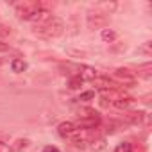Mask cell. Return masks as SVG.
<instances>
[{"label": "cell", "mask_w": 152, "mask_h": 152, "mask_svg": "<svg viewBox=\"0 0 152 152\" xmlns=\"http://www.w3.org/2000/svg\"><path fill=\"white\" fill-rule=\"evenodd\" d=\"M36 31H38L43 38H57V36H61V34L64 32V23H63L59 18L52 16L45 25L38 27Z\"/></svg>", "instance_id": "cell-1"}, {"label": "cell", "mask_w": 152, "mask_h": 152, "mask_svg": "<svg viewBox=\"0 0 152 152\" xmlns=\"http://www.w3.org/2000/svg\"><path fill=\"white\" fill-rule=\"evenodd\" d=\"M41 9L39 2H22L16 6V15L22 20H32V16Z\"/></svg>", "instance_id": "cell-2"}, {"label": "cell", "mask_w": 152, "mask_h": 152, "mask_svg": "<svg viewBox=\"0 0 152 152\" xmlns=\"http://www.w3.org/2000/svg\"><path fill=\"white\" fill-rule=\"evenodd\" d=\"M73 124L81 131H90V129H95L100 124V118H99V113H95L91 116H79L77 122H73Z\"/></svg>", "instance_id": "cell-3"}, {"label": "cell", "mask_w": 152, "mask_h": 152, "mask_svg": "<svg viewBox=\"0 0 152 152\" xmlns=\"http://www.w3.org/2000/svg\"><path fill=\"white\" fill-rule=\"evenodd\" d=\"M91 83H93L95 90H99V91H109V90L115 88V83L109 77H106V75H97Z\"/></svg>", "instance_id": "cell-4"}, {"label": "cell", "mask_w": 152, "mask_h": 152, "mask_svg": "<svg viewBox=\"0 0 152 152\" xmlns=\"http://www.w3.org/2000/svg\"><path fill=\"white\" fill-rule=\"evenodd\" d=\"M57 132H59L61 138H68V140H70L75 132H77V127H75L73 122H63V124H59Z\"/></svg>", "instance_id": "cell-5"}, {"label": "cell", "mask_w": 152, "mask_h": 152, "mask_svg": "<svg viewBox=\"0 0 152 152\" xmlns=\"http://www.w3.org/2000/svg\"><path fill=\"white\" fill-rule=\"evenodd\" d=\"M50 18H52V13H50L48 9H43V7H41V9L32 16V20H31V22H32V23H36L38 27H41V25H45Z\"/></svg>", "instance_id": "cell-6"}, {"label": "cell", "mask_w": 152, "mask_h": 152, "mask_svg": "<svg viewBox=\"0 0 152 152\" xmlns=\"http://www.w3.org/2000/svg\"><path fill=\"white\" fill-rule=\"evenodd\" d=\"M77 77L84 83V81H93L97 77V70L91 68V66H81L79 68V73H77Z\"/></svg>", "instance_id": "cell-7"}, {"label": "cell", "mask_w": 152, "mask_h": 152, "mask_svg": "<svg viewBox=\"0 0 152 152\" xmlns=\"http://www.w3.org/2000/svg\"><path fill=\"white\" fill-rule=\"evenodd\" d=\"M115 77L120 79V81H124V83H134L136 81V75L131 70H127V68H118L115 72Z\"/></svg>", "instance_id": "cell-8"}, {"label": "cell", "mask_w": 152, "mask_h": 152, "mask_svg": "<svg viewBox=\"0 0 152 152\" xmlns=\"http://www.w3.org/2000/svg\"><path fill=\"white\" fill-rule=\"evenodd\" d=\"M143 118H145L143 111H127V113H124V122H127V124H140V122H143Z\"/></svg>", "instance_id": "cell-9"}, {"label": "cell", "mask_w": 152, "mask_h": 152, "mask_svg": "<svg viewBox=\"0 0 152 152\" xmlns=\"http://www.w3.org/2000/svg\"><path fill=\"white\" fill-rule=\"evenodd\" d=\"M132 102H134V100H132L131 97H115L111 104H113L115 107H118V109H127Z\"/></svg>", "instance_id": "cell-10"}, {"label": "cell", "mask_w": 152, "mask_h": 152, "mask_svg": "<svg viewBox=\"0 0 152 152\" xmlns=\"http://www.w3.org/2000/svg\"><path fill=\"white\" fill-rule=\"evenodd\" d=\"M88 23H90V27H102V25H106V16H102V15H90V18H88Z\"/></svg>", "instance_id": "cell-11"}, {"label": "cell", "mask_w": 152, "mask_h": 152, "mask_svg": "<svg viewBox=\"0 0 152 152\" xmlns=\"http://www.w3.org/2000/svg\"><path fill=\"white\" fill-rule=\"evenodd\" d=\"M11 68H13V72L22 73V72L27 68V64H25V61H22V59H13V61H11Z\"/></svg>", "instance_id": "cell-12"}, {"label": "cell", "mask_w": 152, "mask_h": 152, "mask_svg": "<svg viewBox=\"0 0 152 152\" xmlns=\"http://www.w3.org/2000/svg\"><path fill=\"white\" fill-rule=\"evenodd\" d=\"M102 39L107 41V43H111V41L116 39V32H115L113 29H104V31H102Z\"/></svg>", "instance_id": "cell-13"}, {"label": "cell", "mask_w": 152, "mask_h": 152, "mask_svg": "<svg viewBox=\"0 0 152 152\" xmlns=\"http://www.w3.org/2000/svg\"><path fill=\"white\" fill-rule=\"evenodd\" d=\"M115 152H132V145H131L129 141H122V143L116 145Z\"/></svg>", "instance_id": "cell-14"}, {"label": "cell", "mask_w": 152, "mask_h": 152, "mask_svg": "<svg viewBox=\"0 0 152 152\" xmlns=\"http://www.w3.org/2000/svg\"><path fill=\"white\" fill-rule=\"evenodd\" d=\"M81 86H83V81L77 77V75H75V77H72V79L68 81V88H70V90H79Z\"/></svg>", "instance_id": "cell-15"}, {"label": "cell", "mask_w": 152, "mask_h": 152, "mask_svg": "<svg viewBox=\"0 0 152 152\" xmlns=\"http://www.w3.org/2000/svg\"><path fill=\"white\" fill-rule=\"evenodd\" d=\"M93 99H95V93H93V91H84V93H81V95L77 97L79 102H90V100H93Z\"/></svg>", "instance_id": "cell-16"}, {"label": "cell", "mask_w": 152, "mask_h": 152, "mask_svg": "<svg viewBox=\"0 0 152 152\" xmlns=\"http://www.w3.org/2000/svg\"><path fill=\"white\" fill-rule=\"evenodd\" d=\"M18 145H16V148L20 150V148H25V147H29V140H20V141H16Z\"/></svg>", "instance_id": "cell-17"}, {"label": "cell", "mask_w": 152, "mask_h": 152, "mask_svg": "<svg viewBox=\"0 0 152 152\" xmlns=\"http://www.w3.org/2000/svg\"><path fill=\"white\" fill-rule=\"evenodd\" d=\"M43 152H61L57 147H52V145H47L45 148H43Z\"/></svg>", "instance_id": "cell-18"}, {"label": "cell", "mask_w": 152, "mask_h": 152, "mask_svg": "<svg viewBox=\"0 0 152 152\" xmlns=\"http://www.w3.org/2000/svg\"><path fill=\"white\" fill-rule=\"evenodd\" d=\"M0 34H11V31H7V27H4V25H0Z\"/></svg>", "instance_id": "cell-19"}, {"label": "cell", "mask_w": 152, "mask_h": 152, "mask_svg": "<svg viewBox=\"0 0 152 152\" xmlns=\"http://www.w3.org/2000/svg\"><path fill=\"white\" fill-rule=\"evenodd\" d=\"M6 50H7V45H6L2 39H0V52H6Z\"/></svg>", "instance_id": "cell-20"}]
</instances>
